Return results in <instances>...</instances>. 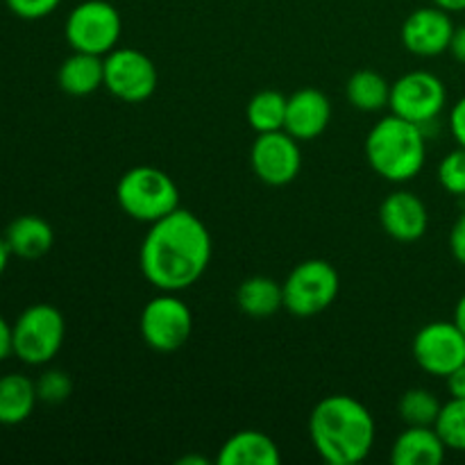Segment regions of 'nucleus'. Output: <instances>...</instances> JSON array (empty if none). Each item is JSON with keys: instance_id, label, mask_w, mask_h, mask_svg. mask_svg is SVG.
I'll list each match as a JSON object with an SVG mask.
<instances>
[{"instance_id": "ddd939ff", "label": "nucleus", "mask_w": 465, "mask_h": 465, "mask_svg": "<svg viewBox=\"0 0 465 465\" xmlns=\"http://www.w3.org/2000/svg\"><path fill=\"white\" fill-rule=\"evenodd\" d=\"M454 30L457 25L452 23L450 12L436 5L420 7L409 14L404 21L402 44L409 53L418 57H439L450 50Z\"/></svg>"}, {"instance_id": "dca6fc26", "label": "nucleus", "mask_w": 465, "mask_h": 465, "mask_svg": "<svg viewBox=\"0 0 465 465\" xmlns=\"http://www.w3.org/2000/svg\"><path fill=\"white\" fill-rule=\"evenodd\" d=\"M216 461L221 465H280L282 452L263 431L241 430L223 443Z\"/></svg>"}, {"instance_id": "f257e3e1", "label": "nucleus", "mask_w": 465, "mask_h": 465, "mask_svg": "<svg viewBox=\"0 0 465 465\" xmlns=\"http://www.w3.org/2000/svg\"><path fill=\"white\" fill-rule=\"evenodd\" d=\"M212 262V234L189 209H175L153 223L141 243L139 266L157 291L191 289Z\"/></svg>"}, {"instance_id": "7ed1b4c3", "label": "nucleus", "mask_w": 465, "mask_h": 465, "mask_svg": "<svg viewBox=\"0 0 465 465\" xmlns=\"http://www.w3.org/2000/svg\"><path fill=\"white\" fill-rule=\"evenodd\" d=\"M366 157L372 171L386 182L402 184L420 175L427 162V143L422 125L400 118L384 116L372 125L366 136Z\"/></svg>"}, {"instance_id": "4468645a", "label": "nucleus", "mask_w": 465, "mask_h": 465, "mask_svg": "<svg viewBox=\"0 0 465 465\" xmlns=\"http://www.w3.org/2000/svg\"><path fill=\"white\" fill-rule=\"evenodd\" d=\"M380 223L391 239L400 243H413L425 236L430 227V212L416 193L395 191L380 204Z\"/></svg>"}, {"instance_id": "7c9ffc66", "label": "nucleus", "mask_w": 465, "mask_h": 465, "mask_svg": "<svg viewBox=\"0 0 465 465\" xmlns=\"http://www.w3.org/2000/svg\"><path fill=\"white\" fill-rule=\"evenodd\" d=\"M445 381H448V391L452 398H463L465 400V363L457 368V371L450 372L448 377H445Z\"/></svg>"}, {"instance_id": "5701e85b", "label": "nucleus", "mask_w": 465, "mask_h": 465, "mask_svg": "<svg viewBox=\"0 0 465 465\" xmlns=\"http://www.w3.org/2000/svg\"><path fill=\"white\" fill-rule=\"evenodd\" d=\"M286 103H289V98H286L284 94H280V91L275 89L259 91V94H254L252 98H250L248 107H245L248 125L252 127L257 134L284 130Z\"/></svg>"}, {"instance_id": "423d86ee", "label": "nucleus", "mask_w": 465, "mask_h": 465, "mask_svg": "<svg viewBox=\"0 0 465 465\" xmlns=\"http://www.w3.org/2000/svg\"><path fill=\"white\" fill-rule=\"evenodd\" d=\"M282 291H284L286 312L298 318L318 316L339 298V271L325 259H307L286 275Z\"/></svg>"}, {"instance_id": "a878e982", "label": "nucleus", "mask_w": 465, "mask_h": 465, "mask_svg": "<svg viewBox=\"0 0 465 465\" xmlns=\"http://www.w3.org/2000/svg\"><path fill=\"white\" fill-rule=\"evenodd\" d=\"M35 386H36V398H39V402H45V404H62L66 402L73 393L71 377H68L64 371H57V368L45 371L44 375L35 381Z\"/></svg>"}, {"instance_id": "bb28decb", "label": "nucleus", "mask_w": 465, "mask_h": 465, "mask_svg": "<svg viewBox=\"0 0 465 465\" xmlns=\"http://www.w3.org/2000/svg\"><path fill=\"white\" fill-rule=\"evenodd\" d=\"M439 182L450 195H465V148L461 145L440 159Z\"/></svg>"}, {"instance_id": "c756f323", "label": "nucleus", "mask_w": 465, "mask_h": 465, "mask_svg": "<svg viewBox=\"0 0 465 465\" xmlns=\"http://www.w3.org/2000/svg\"><path fill=\"white\" fill-rule=\"evenodd\" d=\"M450 132H452L457 145L465 148V95L454 103L452 112H450Z\"/></svg>"}, {"instance_id": "2eb2a0df", "label": "nucleus", "mask_w": 465, "mask_h": 465, "mask_svg": "<svg viewBox=\"0 0 465 465\" xmlns=\"http://www.w3.org/2000/svg\"><path fill=\"white\" fill-rule=\"evenodd\" d=\"M331 121V103L321 89H300L289 95L284 130L298 141H313Z\"/></svg>"}, {"instance_id": "473e14b6", "label": "nucleus", "mask_w": 465, "mask_h": 465, "mask_svg": "<svg viewBox=\"0 0 465 465\" xmlns=\"http://www.w3.org/2000/svg\"><path fill=\"white\" fill-rule=\"evenodd\" d=\"M12 352V325L0 316V361L9 357Z\"/></svg>"}, {"instance_id": "39448f33", "label": "nucleus", "mask_w": 465, "mask_h": 465, "mask_svg": "<svg viewBox=\"0 0 465 465\" xmlns=\"http://www.w3.org/2000/svg\"><path fill=\"white\" fill-rule=\"evenodd\" d=\"M66 336V321L53 304L27 307L12 325V352L27 366H45L57 357Z\"/></svg>"}, {"instance_id": "393cba45", "label": "nucleus", "mask_w": 465, "mask_h": 465, "mask_svg": "<svg viewBox=\"0 0 465 465\" xmlns=\"http://www.w3.org/2000/svg\"><path fill=\"white\" fill-rule=\"evenodd\" d=\"M434 427L443 439L445 448L452 452H465V400L452 398L445 402Z\"/></svg>"}, {"instance_id": "aec40b11", "label": "nucleus", "mask_w": 465, "mask_h": 465, "mask_svg": "<svg viewBox=\"0 0 465 465\" xmlns=\"http://www.w3.org/2000/svg\"><path fill=\"white\" fill-rule=\"evenodd\" d=\"M236 304L250 318H271L284 309V291L280 282L266 275H252L236 289Z\"/></svg>"}, {"instance_id": "f3484780", "label": "nucleus", "mask_w": 465, "mask_h": 465, "mask_svg": "<svg viewBox=\"0 0 465 465\" xmlns=\"http://www.w3.org/2000/svg\"><path fill=\"white\" fill-rule=\"evenodd\" d=\"M443 439L436 427H407L391 448L393 465H440L445 461Z\"/></svg>"}, {"instance_id": "6e6552de", "label": "nucleus", "mask_w": 465, "mask_h": 465, "mask_svg": "<svg viewBox=\"0 0 465 465\" xmlns=\"http://www.w3.org/2000/svg\"><path fill=\"white\" fill-rule=\"evenodd\" d=\"M141 336L154 352H177L193 331V313L175 293L162 291L141 312Z\"/></svg>"}, {"instance_id": "c9c22d12", "label": "nucleus", "mask_w": 465, "mask_h": 465, "mask_svg": "<svg viewBox=\"0 0 465 465\" xmlns=\"http://www.w3.org/2000/svg\"><path fill=\"white\" fill-rule=\"evenodd\" d=\"M454 322H457L459 330L465 334V293L459 298L457 307H454Z\"/></svg>"}, {"instance_id": "9b49d317", "label": "nucleus", "mask_w": 465, "mask_h": 465, "mask_svg": "<svg viewBox=\"0 0 465 465\" xmlns=\"http://www.w3.org/2000/svg\"><path fill=\"white\" fill-rule=\"evenodd\" d=\"M413 361L434 377H448L465 363V334L454 321L427 322L413 336Z\"/></svg>"}, {"instance_id": "b1692460", "label": "nucleus", "mask_w": 465, "mask_h": 465, "mask_svg": "<svg viewBox=\"0 0 465 465\" xmlns=\"http://www.w3.org/2000/svg\"><path fill=\"white\" fill-rule=\"evenodd\" d=\"M440 407L443 404L430 389H409L400 398L398 413L407 427H434Z\"/></svg>"}, {"instance_id": "e433bc0d", "label": "nucleus", "mask_w": 465, "mask_h": 465, "mask_svg": "<svg viewBox=\"0 0 465 465\" xmlns=\"http://www.w3.org/2000/svg\"><path fill=\"white\" fill-rule=\"evenodd\" d=\"M180 463H207V461H204V459H200V457H191V459H182Z\"/></svg>"}, {"instance_id": "2f4dec72", "label": "nucleus", "mask_w": 465, "mask_h": 465, "mask_svg": "<svg viewBox=\"0 0 465 465\" xmlns=\"http://www.w3.org/2000/svg\"><path fill=\"white\" fill-rule=\"evenodd\" d=\"M450 54H452L454 59H457L459 64H463L465 66V25L457 27L452 35V44H450Z\"/></svg>"}, {"instance_id": "0eeeda50", "label": "nucleus", "mask_w": 465, "mask_h": 465, "mask_svg": "<svg viewBox=\"0 0 465 465\" xmlns=\"http://www.w3.org/2000/svg\"><path fill=\"white\" fill-rule=\"evenodd\" d=\"M123 32V18L118 9L107 0H84L73 12L68 14L66 35L68 45L73 50L91 54H104L112 53L118 45Z\"/></svg>"}, {"instance_id": "72a5a7b5", "label": "nucleus", "mask_w": 465, "mask_h": 465, "mask_svg": "<svg viewBox=\"0 0 465 465\" xmlns=\"http://www.w3.org/2000/svg\"><path fill=\"white\" fill-rule=\"evenodd\" d=\"M431 5L445 9V12H465V0H431Z\"/></svg>"}, {"instance_id": "f03ea898", "label": "nucleus", "mask_w": 465, "mask_h": 465, "mask_svg": "<svg viewBox=\"0 0 465 465\" xmlns=\"http://www.w3.org/2000/svg\"><path fill=\"white\" fill-rule=\"evenodd\" d=\"M309 436L318 457L330 465L366 461L375 445V420L357 398L327 395L309 416Z\"/></svg>"}, {"instance_id": "20e7f679", "label": "nucleus", "mask_w": 465, "mask_h": 465, "mask_svg": "<svg viewBox=\"0 0 465 465\" xmlns=\"http://www.w3.org/2000/svg\"><path fill=\"white\" fill-rule=\"evenodd\" d=\"M116 200L127 216L153 225L180 209V189L162 168L134 166L118 180Z\"/></svg>"}, {"instance_id": "6ab92c4d", "label": "nucleus", "mask_w": 465, "mask_h": 465, "mask_svg": "<svg viewBox=\"0 0 465 465\" xmlns=\"http://www.w3.org/2000/svg\"><path fill=\"white\" fill-rule=\"evenodd\" d=\"M59 89L68 95H91L104 86V57L73 50L57 71Z\"/></svg>"}, {"instance_id": "1a4fd4ad", "label": "nucleus", "mask_w": 465, "mask_h": 465, "mask_svg": "<svg viewBox=\"0 0 465 465\" xmlns=\"http://www.w3.org/2000/svg\"><path fill=\"white\" fill-rule=\"evenodd\" d=\"M448 104L443 80L430 71H411L391 84V114L416 125L436 121Z\"/></svg>"}, {"instance_id": "c85d7f7f", "label": "nucleus", "mask_w": 465, "mask_h": 465, "mask_svg": "<svg viewBox=\"0 0 465 465\" xmlns=\"http://www.w3.org/2000/svg\"><path fill=\"white\" fill-rule=\"evenodd\" d=\"M450 252L465 268V213L457 218L450 232Z\"/></svg>"}, {"instance_id": "cd10ccee", "label": "nucleus", "mask_w": 465, "mask_h": 465, "mask_svg": "<svg viewBox=\"0 0 465 465\" xmlns=\"http://www.w3.org/2000/svg\"><path fill=\"white\" fill-rule=\"evenodd\" d=\"M9 12L25 21H39V18L50 16L59 7L62 0H5Z\"/></svg>"}, {"instance_id": "412c9836", "label": "nucleus", "mask_w": 465, "mask_h": 465, "mask_svg": "<svg viewBox=\"0 0 465 465\" xmlns=\"http://www.w3.org/2000/svg\"><path fill=\"white\" fill-rule=\"evenodd\" d=\"M36 386L30 377L9 372L0 377V425H21L35 411Z\"/></svg>"}, {"instance_id": "9d476101", "label": "nucleus", "mask_w": 465, "mask_h": 465, "mask_svg": "<svg viewBox=\"0 0 465 465\" xmlns=\"http://www.w3.org/2000/svg\"><path fill=\"white\" fill-rule=\"evenodd\" d=\"M159 73L153 59L136 48H114L104 54V86L123 103H145L157 91Z\"/></svg>"}, {"instance_id": "4be33fe9", "label": "nucleus", "mask_w": 465, "mask_h": 465, "mask_svg": "<svg viewBox=\"0 0 465 465\" xmlns=\"http://www.w3.org/2000/svg\"><path fill=\"white\" fill-rule=\"evenodd\" d=\"M345 95H348V103L359 112H381L384 107H389L391 82L381 73L361 68V71L352 73L345 84Z\"/></svg>"}, {"instance_id": "f704fd0d", "label": "nucleus", "mask_w": 465, "mask_h": 465, "mask_svg": "<svg viewBox=\"0 0 465 465\" xmlns=\"http://www.w3.org/2000/svg\"><path fill=\"white\" fill-rule=\"evenodd\" d=\"M9 257H12V250H9L7 239H5V236H0V277H3V272L7 271Z\"/></svg>"}, {"instance_id": "f8f14e48", "label": "nucleus", "mask_w": 465, "mask_h": 465, "mask_svg": "<svg viewBox=\"0 0 465 465\" xmlns=\"http://www.w3.org/2000/svg\"><path fill=\"white\" fill-rule=\"evenodd\" d=\"M250 166L263 184H291L302 168L300 141L293 139L286 130L257 134L252 148H250Z\"/></svg>"}, {"instance_id": "a211bd4d", "label": "nucleus", "mask_w": 465, "mask_h": 465, "mask_svg": "<svg viewBox=\"0 0 465 465\" xmlns=\"http://www.w3.org/2000/svg\"><path fill=\"white\" fill-rule=\"evenodd\" d=\"M5 239H7V245L14 257L35 262V259L45 257L53 250L54 232L48 221H44L41 216L25 213V216H18L9 223Z\"/></svg>"}]
</instances>
